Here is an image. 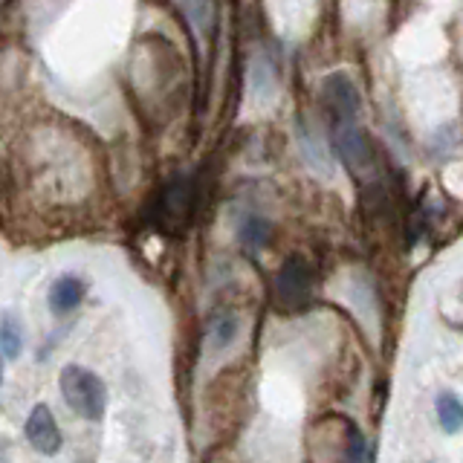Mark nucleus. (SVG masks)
<instances>
[{"label": "nucleus", "mask_w": 463, "mask_h": 463, "mask_svg": "<svg viewBox=\"0 0 463 463\" xmlns=\"http://www.w3.org/2000/svg\"><path fill=\"white\" fill-rule=\"evenodd\" d=\"M58 391H61L64 402L76 411L81 420L99 423L108 411V388L101 376L84 365H64L58 376Z\"/></svg>", "instance_id": "obj_1"}, {"label": "nucleus", "mask_w": 463, "mask_h": 463, "mask_svg": "<svg viewBox=\"0 0 463 463\" xmlns=\"http://www.w3.org/2000/svg\"><path fill=\"white\" fill-rule=\"evenodd\" d=\"M26 440L38 455L52 458V455L61 452L64 438H61V429H58L50 405L38 402L35 409L29 411V417H26Z\"/></svg>", "instance_id": "obj_2"}, {"label": "nucleus", "mask_w": 463, "mask_h": 463, "mask_svg": "<svg viewBox=\"0 0 463 463\" xmlns=\"http://www.w3.org/2000/svg\"><path fill=\"white\" fill-rule=\"evenodd\" d=\"M336 148L354 171L371 168V145L365 134H362V128L356 125V119L336 122Z\"/></svg>", "instance_id": "obj_3"}, {"label": "nucleus", "mask_w": 463, "mask_h": 463, "mask_svg": "<svg viewBox=\"0 0 463 463\" xmlns=\"http://www.w3.org/2000/svg\"><path fill=\"white\" fill-rule=\"evenodd\" d=\"M47 301H50V310L55 316L72 313L84 301V281L76 279V275H61V279L52 281L50 293H47Z\"/></svg>", "instance_id": "obj_4"}, {"label": "nucleus", "mask_w": 463, "mask_h": 463, "mask_svg": "<svg viewBox=\"0 0 463 463\" xmlns=\"http://www.w3.org/2000/svg\"><path fill=\"white\" fill-rule=\"evenodd\" d=\"M307 293H310V272L304 269L298 260H289L279 275L281 301L289 304V307H296V304H301L304 298H307Z\"/></svg>", "instance_id": "obj_5"}, {"label": "nucleus", "mask_w": 463, "mask_h": 463, "mask_svg": "<svg viewBox=\"0 0 463 463\" xmlns=\"http://www.w3.org/2000/svg\"><path fill=\"white\" fill-rule=\"evenodd\" d=\"M438 420H440V429L446 434H458L463 429V400L455 394V391H443L438 397Z\"/></svg>", "instance_id": "obj_6"}, {"label": "nucleus", "mask_w": 463, "mask_h": 463, "mask_svg": "<svg viewBox=\"0 0 463 463\" xmlns=\"http://www.w3.org/2000/svg\"><path fill=\"white\" fill-rule=\"evenodd\" d=\"M342 463H373V449L365 440V434H362L356 426H347V440H345Z\"/></svg>", "instance_id": "obj_7"}, {"label": "nucleus", "mask_w": 463, "mask_h": 463, "mask_svg": "<svg viewBox=\"0 0 463 463\" xmlns=\"http://www.w3.org/2000/svg\"><path fill=\"white\" fill-rule=\"evenodd\" d=\"M21 345H24V333H21L18 318L6 313L0 318V354L6 359H14L21 354Z\"/></svg>", "instance_id": "obj_8"}, {"label": "nucleus", "mask_w": 463, "mask_h": 463, "mask_svg": "<svg viewBox=\"0 0 463 463\" xmlns=\"http://www.w3.org/2000/svg\"><path fill=\"white\" fill-rule=\"evenodd\" d=\"M183 6L188 18H192V24L200 33H206L212 26V0H183Z\"/></svg>", "instance_id": "obj_9"}, {"label": "nucleus", "mask_w": 463, "mask_h": 463, "mask_svg": "<svg viewBox=\"0 0 463 463\" xmlns=\"http://www.w3.org/2000/svg\"><path fill=\"white\" fill-rule=\"evenodd\" d=\"M235 327H238V322H235V318H221V322H217L214 325V345L217 347H221V345H226V342H232V339H235Z\"/></svg>", "instance_id": "obj_10"}, {"label": "nucleus", "mask_w": 463, "mask_h": 463, "mask_svg": "<svg viewBox=\"0 0 463 463\" xmlns=\"http://www.w3.org/2000/svg\"><path fill=\"white\" fill-rule=\"evenodd\" d=\"M0 383H4V362H0Z\"/></svg>", "instance_id": "obj_11"}]
</instances>
